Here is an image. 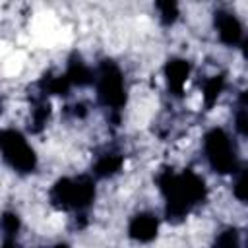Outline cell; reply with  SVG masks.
<instances>
[{
	"label": "cell",
	"instance_id": "6da1fadb",
	"mask_svg": "<svg viewBox=\"0 0 248 248\" xmlns=\"http://www.w3.org/2000/svg\"><path fill=\"white\" fill-rule=\"evenodd\" d=\"M159 186L167 196V211L170 217L186 215V211L205 194L202 178H198L194 172H184L176 176L167 170L159 176Z\"/></svg>",
	"mask_w": 248,
	"mask_h": 248
},
{
	"label": "cell",
	"instance_id": "7a4b0ae2",
	"mask_svg": "<svg viewBox=\"0 0 248 248\" xmlns=\"http://www.w3.org/2000/svg\"><path fill=\"white\" fill-rule=\"evenodd\" d=\"M93 194H95V186L93 180L87 176H79L74 180L62 178L52 188V200L62 207L81 209L93 200Z\"/></svg>",
	"mask_w": 248,
	"mask_h": 248
},
{
	"label": "cell",
	"instance_id": "3957f363",
	"mask_svg": "<svg viewBox=\"0 0 248 248\" xmlns=\"http://www.w3.org/2000/svg\"><path fill=\"white\" fill-rule=\"evenodd\" d=\"M4 159L19 172H31L37 165L35 151L29 147L25 138L17 130H4L0 136Z\"/></svg>",
	"mask_w": 248,
	"mask_h": 248
},
{
	"label": "cell",
	"instance_id": "277c9868",
	"mask_svg": "<svg viewBox=\"0 0 248 248\" xmlns=\"http://www.w3.org/2000/svg\"><path fill=\"white\" fill-rule=\"evenodd\" d=\"M205 153L211 167L219 172H232L236 169L234 149L231 145L229 136L221 128H213L205 134Z\"/></svg>",
	"mask_w": 248,
	"mask_h": 248
},
{
	"label": "cell",
	"instance_id": "5b68a950",
	"mask_svg": "<svg viewBox=\"0 0 248 248\" xmlns=\"http://www.w3.org/2000/svg\"><path fill=\"white\" fill-rule=\"evenodd\" d=\"M97 91L99 99L103 105L118 110L126 103V93H124V79L120 70L112 62H103L99 70V81H97Z\"/></svg>",
	"mask_w": 248,
	"mask_h": 248
},
{
	"label": "cell",
	"instance_id": "8992f818",
	"mask_svg": "<svg viewBox=\"0 0 248 248\" xmlns=\"http://www.w3.org/2000/svg\"><path fill=\"white\" fill-rule=\"evenodd\" d=\"M215 27H217L219 39L225 45H238L242 41V25L232 14L219 12L215 16Z\"/></svg>",
	"mask_w": 248,
	"mask_h": 248
},
{
	"label": "cell",
	"instance_id": "52a82bcc",
	"mask_svg": "<svg viewBox=\"0 0 248 248\" xmlns=\"http://www.w3.org/2000/svg\"><path fill=\"white\" fill-rule=\"evenodd\" d=\"M157 229H159L157 219L153 215H149V213H141V215H138V217L132 219L128 231H130V236L134 240L149 242V240H153L157 236Z\"/></svg>",
	"mask_w": 248,
	"mask_h": 248
},
{
	"label": "cell",
	"instance_id": "ba28073f",
	"mask_svg": "<svg viewBox=\"0 0 248 248\" xmlns=\"http://www.w3.org/2000/svg\"><path fill=\"white\" fill-rule=\"evenodd\" d=\"M188 74H190V66L186 60L182 58H172L169 60L167 64V79H169V85L174 93H182V87L188 79Z\"/></svg>",
	"mask_w": 248,
	"mask_h": 248
},
{
	"label": "cell",
	"instance_id": "9c48e42d",
	"mask_svg": "<svg viewBox=\"0 0 248 248\" xmlns=\"http://www.w3.org/2000/svg\"><path fill=\"white\" fill-rule=\"evenodd\" d=\"M66 76H68L70 83H76V85H87V83L93 81V72L83 62H79V60L70 62Z\"/></svg>",
	"mask_w": 248,
	"mask_h": 248
},
{
	"label": "cell",
	"instance_id": "30bf717a",
	"mask_svg": "<svg viewBox=\"0 0 248 248\" xmlns=\"http://www.w3.org/2000/svg\"><path fill=\"white\" fill-rule=\"evenodd\" d=\"M120 167H122V157L120 155H114V153H107V155H103L95 163V172L99 176H110V174L118 172Z\"/></svg>",
	"mask_w": 248,
	"mask_h": 248
},
{
	"label": "cell",
	"instance_id": "8fae6325",
	"mask_svg": "<svg viewBox=\"0 0 248 248\" xmlns=\"http://www.w3.org/2000/svg\"><path fill=\"white\" fill-rule=\"evenodd\" d=\"M221 89H223V78H211V79L205 81V85H203V101H205L207 107H211L217 101Z\"/></svg>",
	"mask_w": 248,
	"mask_h": 248
},
{
	"label": "cell",
	"instance_id": "7c38bea8",
	"mask_svg": "<svg viewBox=\"0 0 248 248\" xmlns=\"http://www.w3.org/2000/svg\"><path fill=\"white\" fill-rule=\"evenodd\" d=\"M155 6L159 10V17L163 23H172L178 17V6L174 2H157Z\"/></svg>",
	"mask_w": 248,
	"mask_h": 248
},
{
	"label": "cell",
	"instance_id": "4fadbf2b",
	"mask_svg": "<svg viewBox=\"0 0 248 248\" xmlns=\"http://www.w3.org/2000/svg\"><path fill=\"white\" fill-rule=\"evenodd\" d=\"M215 248H238V234L234 229H227L223 231L217 240H215Z\"/></svg>",
	"mask_w": 248,
	"mask_h": 248
},
{
	"label": "cell",
	"instance_id": "5bb4252c",
	"mask_svg": "<svg viewBox=\"0 0 248 248\" xmlns=\"http://www.w3.org/2000/svg\"><path fill=\"white\" fill-rule=\"evenodd\" d=\"M70 85H72V83H70L68 76H58V78H52V79H48V83H46L48 91H50V93H56V95H64V93H68Z\"/></svg>",
	"mask_w": 248,
	"mask_h": 248
},
{
	"label": "cell",
	"instance_id": "9a60e30c",
	"mask_svg": "<svg viewBox=\"0 0 248 248\" xmlns=\"http://www.w3.org/2000/svg\"><path fill=\"white\" fill-rule=\"evenodd\" d=\"M2 229H4V232H6L8 236L17 234V231H19V219H17V215L6 211L4 217H2Z\"/></svg>",
	"mask_w": 248,
	"mask_h": 248
},
{
	"label": "cell",
	"instance_id": "2e32d148",
	"mask_svg": "<svg viewBox=\"0 0 248 248\" xmlns=\"http://www.w3.org/2000/svg\"><path fill=\"white\" fill-rule=\"evenodd\" d=\"M234 196L242 202H248V172H244L236 182H234Z\"/></svg>",
	"mask_w": 248,
	"mask_h": 248
},
{
	"label": "cell",
	"instance_id": "e0dca14e",
	"mask_svg": "<svg viewBox=\"0 0 248 248\" xmlns=\"http://www.w3.org/2000/svg\"><path fill=\"white\" fill-rule=\"evenodd\" d=\"M234 126L238 130V134L242 136H248V110H238L236 112V118H234Z\"/></svg>",
	"mask_w": 248,
	"mask_h": 248
},
{
	"label": "cell",
	"instance_id": "ac0fdd59",
	"mask_svg": "<svg viewBox=\"0 0 248 248\" xmlns=\"http://www.w3.org/2000/svg\"><path fill=\"white\" fill-rule=\"evenodd\" d=\"M242 54H244V56L248 58V37H246V39L242 41Z\"/></svg>",
	"mask_w": 248,
	"mask_h": 248
},
{
	"label": "cell",
	"instance_id": "d6986e66",
	"mask_svg": "<svg viewBox=\"0 0 248 248\" xmlns=\"http://www.w3.org/2000/svg\"><path fill=\"white\" fill-rule=\"evenodd\" d=\"M2 248H17V246H16V242H14V240H10V238H8V240H4V246H2Z\"/></svg>",
	"mask_w": 248,
	"mask_h": 248
},
{
	"label": "cell",
	"instance_id": "ffe728a7",
	"mask_svg": "<svg viewBox=\"0 0 248 248\" xmlns=\"http://www.w3.org/2000/svg\"><path fill=\"white\" fill-rule=\"evenodd\" d=\"M54 248H68V246H66V244H56Z\"/></svg>",
	"mask_w": 248,
	"mask_h": 248
}]
</instances>
